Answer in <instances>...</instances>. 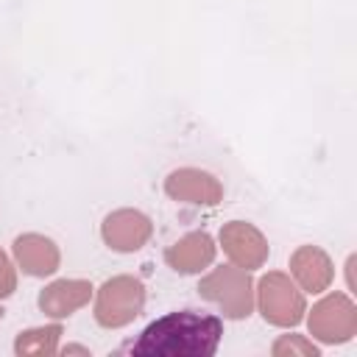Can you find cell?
Returning a JSON list of instances; mask_svg holds the SVG:
<instances>
[{"mask_svg":"<svg viewBox=\"0 0 357 357\" xmlns=\"http://www.w3.org/2000/svg\"><path fill=\"white\" fill-rule=\"evenodd\" d=\"M92 296H95V287L86 279H56V282L45 284V290H39L36 304L47 318L59 321V318H70L81 307H86Z\"/></svg>","mask_w":357,"mask_h":357,"instance_id":"cell-11","label":"cell"},{"mask_svg":"<svg viewBox=\"0 0 357 357\" xmlns=\"http://www.w3.org/2000/svg\"><path fill=\"white\" fill-rule=\"evenodd\" d=\"M198 296L204 301H212L223 318L243 321L254 312V279L251 271H243L237 265H220L212 268L198 282Z\"/></svg>","mask_w":357,"mask_h":357,"instance_id":"cell-2","label":"cell"},{"mask_svg":"<svg viewBox=\"0 0 357 357\" xmlns=\"http://www.w3.org/2000/svg\"><path fill=\"white\" fill-rule=\"evenodd\" d=\"M304 318H307V329L312 340L326 343V346L349 343L357 335V304L340 290L312 304V310H307Z\"/></svg>","mask_w":357,"mask_h":357,"instance_id":"cell-5","label":"cell"},{"mask_svg":"<svg viewBox=\"0 0 357 357\" xmlns=\"http://www.w3.org/2000/svg\"><path fill=\"white\" fill-rule=\"evenodd\" d=\"M223 337V321L209 312L176 310L151 321L128 343L134 357H212Z\"/></svg>","mask_w":357,"mask_h":357,"instance_id":"cell-1","label":"cell"},{"mask_svg":"<svg viewBox=\"0 0 357 357\" xmlns=\"http://www.w3.org/2000/svg\"><path fill=\"white\" fill-rule=\"evenodd\" d=\"M145 307V284L137 276L120 273L106 279L95 293V321L103 329H123L134 324V318Z\"/></svg>","mask_w":357,"mask_h":357,"instance_id":"cell-4","label":"cell"},{"mask_svg":"<svg viewBox=\"0 0 357 357\" xmlns=\"http://www.w3.org/2000/svg\"><path fill=\"white\" fill-rule=\"evenodd\" d=\"M254 304L259 307L265 324L279 329H293L304 321L307 301L301 287L282 271H268L254 284Z\"/></svg>","mask_w":357,"mask_h":357,"instance_id":"cell-3","label":"cell"},{"mask_svg":"<svg viewBox=\"0 0 357 357\" xmlns=\"http://www.w3.org/2000/svg\"><path fill=\"white\" fill-rule=\"evenodd\" d=\"M271 351L276 357H318L321 354V349L304 335H282L279 340H273Z\"/></svg>","mask_w":357,"mask_h":357,"instance_id":"cell-14","label":"cell"},{"mask_svg":"<svg viewBox=\"0 0 357 357\" xmlns=\"http://www.w3.org/2000/svg\"><path fill=\"white\" fill-rule=\"evenodd\" d=\"M59 340H61L59 324L33 326V329H25L17 335L14 354L17 357H53V354H59Z\"/></svg>","mask_w":357,"mask_h":357,"instance_id":"cell-13","label":"cell"},{"mask_svg":"<svg viewBox=\"0 0 357 357\" xmlns=\"http://www.w3.org/2000/svg\"><path fill=\"white\" fill-rule=\"evenodd\" d=\"M153 234V223L145 212L139 209H114L103 218L100 223V237L103 243L117 251V254H134L139 248H145V243Z\"/></svg>","mask_w":357,"mask_h":357,"instance_id":"cell-7","label":"cell"},{"mask_svg":"<svg viewBox=\"0 0 357 357\" xmlns=\"http://www.w3.org/2000/svg\"><path fill=\"white\" fill-rule=\"evenodd\" d=\"M167 198L190 206H218L223 201V184L201 167H178L165 178Z\"/></svg>","mask_w":357,"mask_h":357,"instance_id":"cell-8","label":"cell"},{"mask_svg":"<svg viewBox=\"0 0 357 357\" xmlns=\"http://www.w3.org/2000/svg\"><path fill=\"white\" fill-rule=\"evenodd\" d=\"M290 276L301 293H324L335 282V265L329 254L318 245H298L290 254Z\"/></svg>","mask_w":357,"mask_h":357,"instance_id":"cell-10","label":"cell"},{"mask_svg":"<svg viewBox=\"0 0 357 357\" xmlns=\"http://www.w3.org/2000/svg\"><path fill=\"white\" fill-rule=\"evenodd\" d=\"M14 251V259H17V268L25 273V276H33V279H45V276H53L61 265V251L59 245L39 234V231H25L14 240L11 245Z\"/></svg>","mask_w":357,"mask_h":357,"instance_id":"cell-9","label":"cell"},{"mask_svg":"<svg viewBox=\"0 0 357 357\" xmlns=\"http://www.w3.org/2000/svg\"><path fill=\"white\" fill-rule=\"evenodd\" d=\"M218 243L223 248V254L229 257L231 265L243 268V271H257L268 262V240L265 234L254 226V223H245V220H229L223 223L220 234H218Z\"/></svg>","mask_w":357,"mask_h":357,"instance_id":"cell-6","label":"cell"},{"mask_svg":"<svg viewBox=\"0 0 357 357\" xmlns=\"http://www.w3.org/2000/svg\"><path fill=\"white\" fill-rule=\"evenodd\" d=\"M215 254H218V245L209 231H190V234L178 237L173 245H167L165 262L176 273L192 276V273H201L204 268H209L215 262Z\"/></svg>","mask_w":357,"mask_h":357,"instance_id":"cell-12","label":"cell"},{"mask_svg":"<svg viewBox=\"0 0 357 357\" xmlns=\"http://www.w3.org/2000/svg\"><path fill=\"white\" fill-rule=\"evenodd\" d=\"M14 290H17V268L8 259V254L0 248V298L14 296Z\"/></svg>","mask_w":357,"mask_h":357,"instance_id":"cell-15","label":"cell"}]
</instances>
